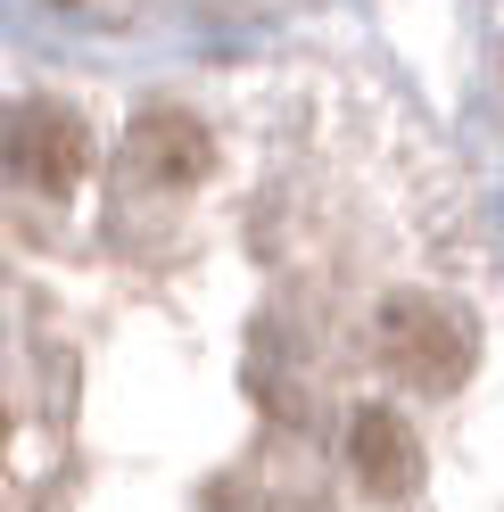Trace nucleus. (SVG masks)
Instances as JSON below:
<instances>
[{"label": "nucleus", "instance_id": "f257e3e1", "mask_svg": "<svg viewBox=\"0 0 504 512\" xmlns=\"http://www.w3.org/2000/svg\"><path fill=\"white\" fill-rule=\"evenodd\" d=\"M381 356L397 380H414V389H455V380L471 372V323L455 306L438 298H389L381 306Z\"/></svg>", "mask_w": 504, "mask_h": 512}, {"label": "nucleus", "instance_id": "20e7f679", "mask_svg": "<svg viewBox=\"0 0 504 512\" xmlns=\"http://www.w3.org/2000/svg\"><path fill=\"white\" fill-rule=\"evenodd\" d=\"M141 149H149V174L157 182H199L207 174V133L191 116H149L141 124Z\"/></svg>", "mask_w": 504, "mask_h": 512}, {"label": "nucleus", "instance_id": "f03ea898", "mask_svg": "<svg viewBox=\"0 0 504 512\" xmlns=\"http://www.w3.org/2000/svg\"><path fill=\"white\" fill-rule=\"evenodd\" d=\"M0 166L34 190H67L83 174V124L67 108H17L0 124Z\"/></svg>", "mask_w": 504, "mask_h": 512}, {"label": "nucleus", "instance_id": "7ed1b4c3", "mask_svg": "<svg viewBox=\"0 0 504 512\" xmlns=\"http://www.w3.org/2000/svg\"><path fill=\"white\" fill-rule=\"evenodd\" d=\"M348 455H356V479L372 496H414L422 488V446H414V430L397 422V413H356V430H348Z\"/></svg>", "mask_w": 504, "mask_h": 512}]
</instances>
